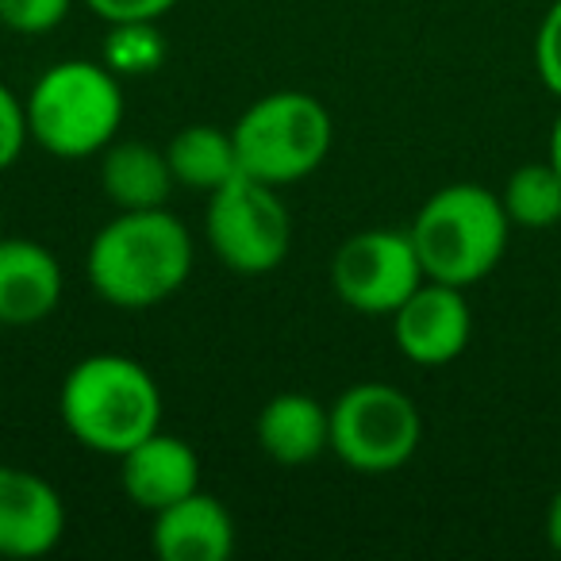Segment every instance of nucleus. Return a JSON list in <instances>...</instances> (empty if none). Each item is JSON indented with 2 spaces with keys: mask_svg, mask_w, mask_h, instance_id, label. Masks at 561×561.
Wrapping results in <instances>:
<instances>
[{
  "mask_svg": "<svg viewBox=\"0 0 561 561\" xmlns=\"http://www.w3.org/2000/svg\"><path fill=\"white\" fill-rule=\"evenodd\" d=\"M196 262L188 227L170 208L116 211L93 234L85 273L93 293L112 308L142 312L185 289Z\"/></svg>",
  "mask_w": 561,
  "mask_h": 561,
  "instance_id": "obj_1",
  "label": "nucleus"
},
{
  "mask_svg": "<svg viewBox=\"0 0 561 561\" xmlns=\"http://www.w3.org/2000/svg\"><path fill=\"white\" fill-rule=\"evenodd\" d=\"M58 415L70 438L101 458H119L162 431V389L127 354H89L58 389Z\"/></svg>",
  "mask_w": 561,
  "mask_h": 561,
  "instance_id": "obj_2",
  "label": "nucleus"
},
{
  "mask_svg": "<svg viewBox=\"0 0 561 561\" xmlns=\"http://www.w3.org/2000/svg\"><path fill=\"white\" fill-rule=\"evenodd\" d=\"M408 234H412L427 280L469 289L504 262L512 219H507L500 193L477 181H454V185L435 188L420 204Z\"/></svg>",
  "mask_w": 561,
  "mask_h": 561,
  "instance_id": "obj_3",
  "label": "nucleus"
},
{
  "mask_svg": "<svg viewBox=\"0 0 561 561\" xmlns=\"http://www.w3.org/2000/svg\"><path fill=\"white\" fill-rule=\"evenodd\" d=\"M24 108L35 147L62 162H81L116 142L124 124V85L108 62L62 58L35 78Z\"/></svg>",
  "mask_w": 561,
  "mask_h": 561,
  "instance_id": "obj_4",
  "label": "nucleus"
},
{
  "mask_svg": "<svg viewBox=\"0 0 561 561\" xmlns=\"http://www.w3.org/2000/svg\"><path fill=\"white\" fill-rule=\"evenodd\" d=\"M239 170L273 188L312 178L331 154L335 119L328 104L300 89L265 93L231 127Z\"/></svg>",
  "mask_w": 561,
  "mask_h": 561,
  "instance_id": "obj_5",
  "label": "nucleus"
},
{
  "mask_svg": "<svg viewBox=\"0 0 561 561\" xmlns=\"http://www.w3.org/2000/svg\"><path fill=\"white\" fill-rule=\"evenodd\" d=\"M420 443L423 415L397 385L362 381L331 404V450L354 473H397L415 458Z\"/></svg>",
  "mask_w": 561,
  "mask_h": 561,
  "instance_id": "obj_6",
  "label": "nucleus"
},
{
  "mask_svg": "<svg viewBox=\"0 0 561 561\" xmlns=\"http://www.w3.org/2000/svg\"><path fill=\"white\" fill-rule=\"evenodd\" d=\"M204 234L219 262L242 277L273 273L293 247V216L280 193L247 173L208 193Z\"/></svg>",
  "mask_w": 561,
  "mask_h": 561,
  "instance_id": "obj_7",
  "label": "nucleus"
},
{
  "mask_svg": "<svg viewBox=\"0 0 561 561\" xmlns=\"http://www.w3.org/2000/svg\"><path fill=\"white\" fill-rule=\"evenodd\" d=\"M423 280L427 273L415 254L412 234L392 227L351 234L331 257V289L362 316H392Z\"/></svg>",
  "mask_w": 561,
  "mask_h": 561,
  "instance_id": "obj_8",
  "label": "nucleus"
},
{
  "mask_svg": "<svg viewBox=\"0 0 561 561\" xmlns=\"http://www.w3.org/2000/svg\"><path fill=\"white\" fill-rule=\"evenodd\" d=\"M389 320L397 351L423 369L458 362L473 339V312H469L466 289L443 285V280H423Z\"/></svg>",
  "mask_w": 561,
  "mask_h": 561,
  "instance_id": "obj_9",
  "label": "nucleus"
},
{
  "mask_svg": "<svg viewBox=\"0 0 561 561\" xmlns=\"http://www.w3.org/2000/svg\"><path fill=\"white\" fill-rule=\"evenodd\" d=\"M66 535V504L47 477L0 461V558H47Z\"/></svg>",
  "mask_w": 561,
  "mask_h": 561,
  "instance_id": "obj_10",
  "label": "nucleus"
},
{
  "mask_svg": "<svg viewBox=\"0 0 561 561\" xmlns=\"http://www.w3.org/2000/svg\"><path fill=\"white\" fill-rule=\"evenodd\" d=\"M62 265L35 239H0V328H35L62 305Z\"/></svg>",
  "mask_w": 561,
  "mask_h": 561,
  "instance_id": "obj_11",
  "label": "nucleus"
},
{
  "mask_svg": "<svg viewBox=\"0 0 561 561\" xmlns=\"http://www.w3.org/2000/svg\"><path fill=\"white\" fill-rule=\"evenodd\" d=\"M116 461L127 500L150 515L201 489V458H196V450L185 438L165 435V431L147 435L127 454H119Z\"/></svg>",
  "mask_w": 561,
  "mask_h": 561,
  "instance_id": "obj_12",
  "label": "nucleus"
},
{
  "mask_svg": "<svg viewBox=\"0 0 561 561\" xmlns=\"http://www.w3.org/2000/svg\"><path fill=\"white\" fill-rule=\"evenodd\" d=\"M234 515L211 492L196 489L154 512L150 542L162 561H227L234 553Z\"/></svg>",
  "mask_w": 561,
  "mask_h": 561,
  "instance_id": "obj_13",
  "label": "nucleus"
},
{
  "mask_svg": "<svg viewBox=\"0 0 561 561\" xmlns=\"http://www.w3.org/2000/svg\"><path fill=\"white\" fill-rule=\"evenodd\" d=\"M257 446L277 466H308L331 450V404L308 392H277L262 404L254 423Z\"/></svg>",
  "mask_w": 561,
  "mask_h": 561,
  "instance_id": "obj_14",
  "label": "nucleus"
},
{
  "mask_svg": "<svg viewBox=\"0 0 561 561\" xmlns=\"http://www.w3.org/2000/svg\"><path fill=\"white\" fill-rule=\"evenodd\" d=\"M101 188L116 211L165 208L178 188L165 150L139 139H116L101 150Z\"/></svg>",
  "mask_w": 561,
  "mask_h": 561,
  "instance_id": "obj_15",
  "label": "nucleus"
},
{
  "mask_svg": "<svg viewBox=\"0 0 561 561\" xmlns=\"http://www.w3.org/2000/svg\"><path fill=\"white\" fill-rule=\"evenodd\" d=\"M173 181L196 193H216L231 178H239V150H234L231 127L216 124H188L165 142Z\"/></svg>",
  "mask_w": 561,
  "mask_h": 561,
  "instance_id": "obj_16",
  "label": "nucleus"
},
{
  "mask_svg": "<svg viewBox=\"0 0 561 561\" xmlns=\"http://www.w3.org/2000/svg\"><path fill=\"white\" fill-rule=\"evenodd\" d=\"M504 211L512 219V227L523 231H550L561 224V173L550 165V158L542 162H527L519 170H512V178L504 181Z\"/></svg>",
  "mask_w": 561,
  "mask_h": 561,
  "instance_id": "obj_17",
  "label": "nucleus"
},
{
  "mask_svg": "<svg viewBox=\"0 0 561 561\" xmlns=\"http://www.w3.org/2000/svg\"><path fill=\"white\" fill-rule=\"evenodd\" d=\"M165 58L162 35L154 24H112V39L104 50V62L124 78V73H150Z\"/></svg>",
  "mask_w": 561,
  "mask_h": 561,
  "instance_id": "obj_18",
  "label": "nucleus"
},
{
  "mask_svg": "<svg viewBox=\"0 0 561 561\" xmlns=\"http://www.w3.org/2000/svg\"><path fill=\"white\" fill-rule=\"evenodd\" d=\"M73 0H0V27L16 35H47L66 24Z\"/></svg>",
  "mask_w": 561,
  "mask_h": 561,
  "instance_id": "obj_19",
  "label": "nucleus"
},
{
  "mask_svg": "<svg viewBox=\"0 0 561 561\" xmlns=\"http://www.w3.org/2000/svg\"><path fill=\"white\" fill-rule=\"evenodd\" d=\"M535 70L538 81L561 101V0H553L535 32Z\"/></svg>",
  "mask_w": 561,
  "mask_h": 561,
  "instance_id": "obj_20",
  "label": "nucleus"
},
{
  "mask_svg": "<svg viewBox=\"0 0 561 561\" xmlns=\"http://www.w3.org/2000/svg\"><path fill=\"white\" fill-rule=\"evenodd\" d=\"M27 139H32V131H27L24 96H16L12 85L0 81V173H9L20 162Z\"/></svg>",
  "mask_w": 561,
  "mask_h": 561,
  "instance_id": "obj_21",
  "label": "nucleus"
},
{
  "mask_svg": "<svg viewBox=\"0 0 561 561\" xmlns=\"http://www.w3.org/2000/svg\"><path fill=\"white\" fill-rule=\"evenodd\" d=\"M85 4L104 24H158L181 0H85Z\"/></svg>",
  "mask_w": 561,
  "mask_h": 561,
  "instance_id": "obj_22",
  "label": "nucleus"
},
{
  "mask_svg": "<svg viewBox=\"0 0 561 561\" xmlns=\"http://www.w3.org/2000/svg\"><path fill=\"white\" fill-rule=\"evenodd\" d=\"M546 542H550V550L561 558V489L553 492L550 507H546Z\"/></svg>",
  "mask_w": 561,
  "mask_h": 561,
  "instance_id": "obj_23",
  "label": "nucleus"
},
{
  "mask_svg": "<svg viewBox=\"0 0 561 561\" xmlns=\"http://www.w3.org/2000/svg\"><path fill=\"white\" fill-rule=\"evenodd\" d=\"M546 158H550V165L561 173V112L553 116V127H550V142H546Z\"/></svg>",
  "mask_w": 561,
  "mask_h": 561,
  "instance_id": "obj_24",
  "label": "nucleus"
}]
</instances>
